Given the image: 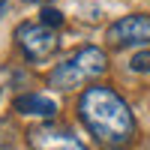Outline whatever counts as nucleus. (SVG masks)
I'll use <instances>...</instances> for the list:
<instances>
[{
  "label": "nucleus",
  "mask_w": 150,
  "mask_h": 150,
  "mask_svg": "<svg viewBox=\"0 0 150 150\" xmlns=\"http://www.w3.org/2000/svg\"><path fill=\"white\" fill-rule=\"evenodd\" d=\"M78 117L105 150H123L135 138V114L117 90L105 84L87 87L78 99Z\"/></svg>",
  "instance_id": "obj_1"
},
{
  "label": "nucleus",
  "mask_w": 150,
  "mask_h": 150,
  "mask_svg": "<svg viewBox=\"0 0 150 150\" xmlns=\"http://www.w3.org/2000/svg\"><path fill=\"white\" fill-rule=\"evenodd\" d=\"M108 69V54L96 45H84L75 54H69L63 63H57L48 75V84L57 87V90H75L87 81L99 78Z\"/></svg>",
  "instance_id": "obj_2"
},
{
  "label": "nucleus",
  "mask_w": 150,
  "mask_h": 150,
  "mask_svg": "<svg viewBox=\"0 0 150 150\" xmlns=\"http://www.w3.org/2000/svg\"><path fill=\"white\" fill-rule=\"evenodd\" d=\"M15 42L30 63H48L60 48V36L54 27H48L42 21H24L15 30Z\"/></svg>",
  "instance_id": "obj_3"
},
{
  "label": "nucleus",
  "mask_w": 150,
  "mask_h": 150,
  "mask_svg": "<svg viewBox=\"0 0 150 150\" xmlns=\"http://www.w3.org/2000/svg\"><path fill=\"white\" fill-rule=\"evenodd\" d=\"M105 39L114 48H129V45H150V15L135 12V15H123L108 27Z\"/></svg>",
  "instance_id": "obj_4"
},
{
  "label": "nucleus",
  "mask_w": 150,
  "mask_h": 150,
  "mask_svg": "<svg viewBox=\"0 0 150 150\" xmlns=\"http://www.w3.org/2000/svg\"><path fill=\"white\" fill-rule=\"evenodd\" d=\"M27 141L33 150H87L78 135L63 126H36L27 132Z\"/></svg>",
  "instance_id": "obj_5"
},
{
  "label": "nucleus",
  "mask_w": 150,
  "mask_h": 150,
  "mask_svg": "<svg viewBox=\"0 0 150 150\" xmlns=\"http://www.w3.org/2000/svg\"><path fill=\"white\" fill-rule=\"evenodd\" d=\"M15 111L24 114V117H54L57 102L48 99V96H42V93H27V96L15 99Z\"/></svg>",
  "instance_id": "obj_6"
},
{
  "label": "nucleus",
  "mask_w": 150,
  "mask_h": 150,
  "mask_svg": "<svg viewBox=\"0 0 150 150\" xmlns=\"http://www.w3.org/2000/svg\"><path fill=\"white\" fill-rule=\"evenodd\" d=\"M129 66H132L135 72H150V51H141V54H135V57L129 60Z\"/></svg>",
  "instance_id": "obj_7"
},
{
  "label": "nucleus",
  "mask_w": 150,
  "mask_h": 150,
  "mask_svg": "<svg viewBox=\"0 0 150 150\" xmlns=\"http://www.w3.org/2000/svg\"><path fill=\"white\" fill-rule=\"evenodd\" d=\"M39 15H42V24H48V27H54V30L63 24V15H60L57 9H42Z\"/></svg>",
  "instance_id": "obj_8"
},
{
  "label": "nucleus",
  "mask_w": 150,
  "mask_h": 150,
  "mask_svg": "<svg viewBox=\"0 0 150 150\" xmlns=\"http://www.w3.org/2000/svg\"><path fill=\"white\" fill-rule=\"evenodd\" d=\"M3 9H6V0H0V15H3Z\"/></svg>",
  "instance_id": "obj_9"
},
{
  "label": "nucleus",
  "mask_w": 150,
  "mask_h": 150,
  "mask_svg": "<svg viewBox=\"0 0 150 150\" xmlns=\"http://www.w3.org/2000/svg\"><path fill=\"white\" fill-rule=\"evenodd\" d=\"M36 3H51V0H36Z\"/></svg>",
  "instance_id": "obj_10"
}]
</instances>
